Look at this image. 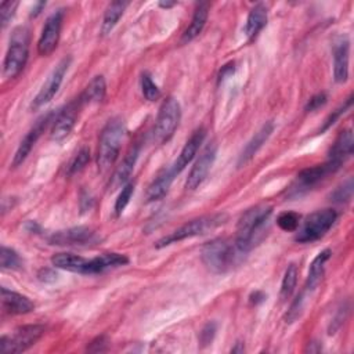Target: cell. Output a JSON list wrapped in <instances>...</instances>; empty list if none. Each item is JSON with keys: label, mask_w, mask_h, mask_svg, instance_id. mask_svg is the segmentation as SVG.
Returning a JSON list of instances; mask_svg holds the SVG:
<instances>
[{"label": "cell", "mask_w": 354, "mask_h": 354, "mask_svg": "<svg viewBox=\"0 0 354 354\" xmlns=\"http://www.w3.org/2000/svg\"><path fill=\"white\" fill-rule=\"evenodd\" d=\"M271 213L272 206L261 203L252 206L239 217L234 242L241 252L248 254L249 250L253 249L254 245H257V242L263 238L264 228Z\"/></svg>", "instance_id": "cell-1"}, {"label": "cell", "mask_w": 354, "mask_h": 354, "mask_svg": "<svg viewBox=\"0 0 354 354\" xmlns=\"http://www.w3.org/2000/svg\"><path fill=\"white\" fill-rule=\"evenodd\" d=\"M246 254L241 252L234 239L216 238L206 242L201 250L203 264L213 272H225L245 260Z\"/></svg>", "instance_id": "cell-2"}, {"label": "cell", "mask_w": 354, "mask_h": 354, "mask_svg": "<svg viewBox=\"0 0 354 354\" xmlns=\"http://www.w3.org/2000/svg\"><path fill=\"white\" fill-rule=\"evenodd\" d=\"M124 133V122L120 118H112L101 130L97 148V166L101 173L109 170L118 159Z\"/></svg>", "instance_id": "cell-3"}, {"label": "cell", "mask_w": 354, "mask_h": 354, "mask_svg": "<svg viewBox=\"0 0 354 354\" xmlns=\"http://www.w3.org/2000/svg\"><path fill=\"white\" fill-rule=\"evenodd\" d=\"M29 57V30L25 26H18L12 30L10 46L3 62V76L6 79L17 77L25 68Z\"/></svg>", "instance_id": "cell-4"}, {"label": "cell", "mask_w": 354, "mask_h": 354, "mask_svg": "<svg viewBox=\"0 0 354 354\" xmlns=\"http://www.w3.org/2000/svg\"><path fill=\"white\" fill-rule=\"evenodd\" d=\"M224 221H225V214H221V213L212 214V216H202V217L194 218V220L185 223L184 225H181L180 228L174 230L169 235L160 238L155 243V248L162 249V248H166V246H169L171 243L184 241L187 238H194V236L206 234V232L214 230L216 227H218L220 224H223Z\"/></svg>", "instance_id": "cell-5"}, {"label": "cell", "mask_w": 354, "mask_h": 354, "mask_svg": "<svg viewBox=\"0 0 354 354\" xmlns=\"http://www.w3.org/2000/svg\"><path fill=\"white\" fill-rule=\"evenodd\" d=\"M181 119V106L178 104V101L174 97H169L166 98L158 112L156 120H155V126H153V140L158 144H165L167 142L176 129L178 127Z\"/></svg>", "instance_id": "cell-6"}, {"label": "cell", "mask_w": 354, "mask_h": 354, "mask_svg": "<svg viewBox=\"0 0 354 354\" xmlns=\"http://www.w3.org/2000/svg\"><path fill=\"white\" fill-rule=\"evenodd\" d=\"M336 218L337 213L333 209H322L311 213L304 220L300 231L295 236V241L300 243H307L322 238L335 224Z\"/></svg>", "instance_id": "cell-7"}, {"label": "cell", "mask_w": 354, "mask_h": 354, "mask_svg": "<svg viewBox=\"0 0 354 354\" xmlns=\"http://www.w3.org/2000/svg\"><path fill=\"white\" fill-rule=\"evenodd\" d=\"M44 333V326L39 324L24 325L17 328L11 335H3L0 339V350L4 354H15L28 350Z\"/></svg>", "instance_id": "cell-8"}, {"label": "cell", "mask_w": 354, "mask_h": 354, "mask_svg": "<svg viewBox=\"0 0 354 354\" xmlns=\"http://www.w3.org/2000/svg\"><path fill=\"white\" fill-rule=\"evenodd\" d=\"M71 61H72L71 57H65L51 71V73L47 76L46 82L43 83L41 88L39 90V93L36 94V97L33 98V101L30 104L32 111H36V109L44 106L46 104H48L55 97V94L58 93V90L62 84V80H64V77L68 72Z\"/></svg>", "instance_id": "cell-9"}, {"label": "cell", "mask_w": 354, "mask_h": 354, "mask_svg": "<svg viewBox=\"0 0 354 354\" xmlns=\"http://www.w3.org/2000/svg\"><path fill=\"white\" fill-rule=\"evenodd\" d=\"M337 169L339 167L336 165L326 160L322 165H315L301 170L297 174L295 184L289 189V196H300L303 192L311 189L318 183H321L326 176H329L330 173H335Z\"/></svg>", "instance_id": "cell-10"}, {"label": "cell", "mask_w": 354, "mask_h": 354, "mask_svg": "<svg viewBox=\"0 0 354 354\" xmlns=\"http://www.w3.org/2000/svg\"><path fill=\"white\" fill-rule=\"evenodd\" d=\"M62 19H64V10L54 11L44 22V26L41 29L39 41H37V51L40 55H50L58 46L59 36H61V28H62Z\"/></svg>", "instance_id": "cell-11"}, {"label": "cell", "mask_w": 354, "mask_h": 354, "mask_svg": "<svg viewBox=\"0 0 354 354\" xmlns=\"http://www.w3.org/2000/svg\"><path fill=\"white\" fill-rule=\"evenodd\" d=\"M83 105L80 104L79 98H76L75 101L69 102L65 108H62L54 119L53 127H51V133H50V138L55 142H59L62 140H65L71 131L73 130L76 120H77V115H79V109Z\"/></svg>", "instance_id": "cell-12"}, {"label": "cell", "mask_w": 354, "mask_h": 354, "mask_svg": "<svg viewBox=\"0 0 354 354\" xmlns=\"http://www.w3.org/2000/svg\"><path fill=\"white\" fill-rule=\"evenodd\" d=\"M217 155V145L214 142H210L205 147V149L201 152L199 158L194 163L187 181H185V188L189 191L196 189L207 177Z\"/></svg>", "instance_id": "cell-13"}, {"label": "cell", "mask_w": 354, "mask_h": 354, "mask_svg": "<svg viewBox=\"0 0 354 354\" xmlns=\"http://www.w3.org/2000/svg\"><path fill=\"white\" fill-rule=\"evenodd\" d=\"M53 118H54V112H48L47 115H43L41 118H39L36 120V123L30 127V130L25 134V137L22 138V141L18 145L15 155L12 158V167H18L19 165H22V162L28 158L29 152L37 142V140L41 136V133L44 131V129L48 126L50 122H54Z\"/></svg>", "instance_id": "cell-14"}, {"label": "cell", "mask_w": 354, "mask_h": 354, "mask_svg": "<svg viewBox=\"0 0 354 354\" xmlns=\"http://www.w3.org/2000/svg\"><path fill=\"white\" fill-rule=\"evenodd\" d=\"M47 241L51 245H59V246H72V245H87L93 241H95L94 232L87 227H73L62 231L53 232Z\"/></svg>", "instance_id": "cell-15"}, {"label": "cell", "mask_w": 354, "mask_h": 354, "mask_svg": "<svg viewBox=\"0 0 354 354\" xmlns=\"http://www.w3.org/2000/svg\"><path fill=\"white\" fill-rule=\"evenodd\" d=\"M205 136H206V131H205L203 127L196 129V130L191 134V137L188 138V141L184 144V147H183L180 155L177 156L176 162L171 165V169H173V171L176 173V176L180 174V173L188 166V163L192 162V159L195 158L196 152L199 151V147L202 145V142H203V140H205Z\"/></svg>", "instance_id": "cell-16"}, {"label": "cell", "mask_w": 354, "mask_h": 354, "mask_svg": "<svg viewBox=\"0 0 354 354\" xmlns=\"http://www.w3.org/2000/svg\"><path fill=\"white\" fill-rule=\"evenodd\" d=\"M1 307L7 314L19 315L30 313L35 308V304L29 297L24 295L7 288H1Z\"/></svg>", "instance_id": "cell-17"}, {"label": "cell", "mask_w": 354, "mask_h": 354, "mask_svg": "<svg viewBox=\"0 0 354 354\" xmlns=\"http://www.w3.org/2000/svg\"><path fill=\"white\" fill-rule=\"evenodd\" d=\"M138 153H140V145H137V144L133 145L127 151L123 160L120 162V165L116 167L113 176L111 177V181H109V188L111 189H116L119 187H123L129 181V178L133 173V169L136 166V162L138 159Z\"/></svg>", "instance_id": "cell-18"}, {"label": "cell", "mask_w": 354, "mask_h": 354, "mask_svg": "<svg viewBox=\"0 0 354 354\" xmlns=\"http://www.w3.org/2000/svg\"><path fill=\"white\" fill-rule=\"evenodd\" d=\"M348 54L350 43L343 36L336 41L333 48V76L337 83H344L348 79Z\"/></svg>", "instance_id": "cell-19"}, {"label": "cell", "mask_w": 354, "mask_h": 354, "mask_svg": "<svg viewBox=\"0 0 354 354\" xmlns=\"http://www.w3.org/2000/svg\"><path fill=\"white\" fill-rule=\"evenodd\" d=\"M354 147V138L351 129H346L342 133H339L337 138L335 140L332 148L329 149L328 160L336 165L337 167L342 166V163L351 156Z\"/></svg>", "instance_id": "cell-20"}, {"label": "cell", "mask_w": 354, "mask_h": 354, "mask_svg": "<svg viewBox=\"0 0 354 354\" xmlns=\"http://www.w3.org/2000/svg\"><path fill=\"white\" fill-rule=\"evenodd\" d=\"M274 130V123L271 120L266 122L260 129L259 131L250 138V141L246 144V147L243 148V151L241 152L239 155V159H238V167H242L245 166L249 160L253 159V156L257 153V151L263 147V144L268 140V137L271 136Z\"/></svg>", "instance_id": "cell-21"}, {"label": "cell", "mask_w": 354, "mask_h": 354, "mask_svg": "<svg viewBox=\"0 0 354 354\" xmlns=\"http://www.w3.org/2000/svg\"><path fill=\"white\" fill-rule=\"evenodd\" d=\"M129 263V259L124 254L120 253H102L94 259H90L86 266L84 275H93V274H101L105 270L120 267Z\"/></svg>", "instance_id": "cell-22"}, {"label": "cell", "mask_w": 354, "mask_h": 354, "mask_svg": "<svg viewBox=\"0 0 354 354\" xmlns=\"http://www.w3.org/2000/svg\"><path fill=\"white\" fill-rule=\"evenodd\" d=\"M174 177H176V173L173 171L171 166L167 167V169H163V170L153 178V181L148 185V188H147V191H145V199H147V202H155V201L162 199V198L167 194V191H169V188H170V185H171Z\"/></svg>", "instance_id": "cell-23"}, {"label": "cell", "mask_w": 354, "mask_h": 354, "mask_svg": "<svg viewBox=\"0 0 354 354\" xmlns=\"http://www.w3.org/2000/svg\"><path fill=\"white\" fill-rule=\"evenodd\" d=\"M209 3H198L192 15V19L189 22V25L187 26V29L184 30L183 36H181V43L187 44L189 41H192L196 36H199V33L203 30L207 17H209Z\"/></svg>", "instance_id": "cell-24"}, {"label": "cell", "mask_w": 354, "mask_h": 354, "mask_svg": "<svg viewBox=\"0 0 354 354\" xmlns=\"http://www.w3.org/2000/svg\"><path fill=\"white\" fill-rule=\"evenodd\" d=\"M267 21H268V11L264 4L259 3L249 11L246 24H245V33L250 41L257 37V35L267 25Z\"/></svg>", "instance_id": "cell-25"}, {"label": "cell", "mask_w": 354, "mask_h": 354, "mask_svg": "<svg viewBox=\"0 0 354 354\" xmlns=\"http://www.w3.org/2000/svg\"><path fill=\"white\" fill-rule=\"evenodd\" d=\"M87 259L75 254V253H55L51 257V264L55 268H61V270H66L71 272H77V274H84L86 271V266H87Z\"/></svg>", "instance_id": "cell-26"}, {"label": "cell", "mask_w": 354, "mask_h": 354, "mask_svg": "<svg viewBox=\"0 0 354 354\" xmlns=\"http://www.w3.org/2000/svg\"><path fill=\"white\" fill-rule=\"evenodd\" d=\"M330 254H332L330 249H324L314 257L313 263L310 264L308 275H307V281H306L307 290H314L318 286V283L321 282L324 270H325V264L330 259Z\"/></svg>", "instance_id": "cell-27"}, {"label": "cell", "mask_w": 354, "mask_h": 354, "mask_svg": "<svg viewBox=\"0 0 354 354\" xmlns=\"http://www.w3.org/2000/svg\"><path fill=\"white\" fill-rule=\"evenodd\" d=\"M105 94H106L105 79L102 75H97L86 86V88L83 90V93L79 97V101L82 105L101 102L105 98Z\"/></svg>", "instance_id": "cell-28"}, {"label": "cell", "mask_w": 354, "mask_h": 354, "mask_svg": "<svg viewBox=\"0 0 354 354\" xmlns=\"http://www.w3.org/2000/svg\"><path fill=\"white\" fill-rule=\"evenodd\" d=\"M127 6H129L127 1H112L108 4V7L104 12L102 24H101V35L102 36H106L112 32V29L115 28V25L123 15Z\"/></svg>", "instance_id": "cell-29"}, {"label": "cell", "mask_w": 354, "mask_h": 354, "mask_svg": "<svg viewBox=\"0 0 354 354\" xmlns=\"http://www.w3.org/2000/svg\"><path fill=\"white\" fill-rule=\"evenodd\" d=\"M297 272H299L297 266L295 263H290L286 267L282 278V283H281V293H279V297L282 301H286L292 296L297 282Z\"/></svg>", "instance_id": "cell-30"}, {"label": "cell", "mask_w": 354, "mask_h": 354, "mask_svg": "<svg viewBox=\"0 0 354 354\" xmlns=\"http://www.w3.org/2000/svg\"><path fill=\"white\" fill-rule=\"evenodd\" d=\"M0 267L3 270H19L22 267V260L14 249L7 248V246H1Z\"/></svg>", "instance_id": "cell-31"}, {"label": "cell", "mask_w": 354, "mask_h": 354, "mask_svg": "<svg viewBox=\"0 0 354 354\" xmlns=\"http://www.w3.org/2000/svg\"><path fill=\"white\" fill-rule=\"evenodd\" d=\"M133 192H134V184L133 183H126L122 187V191L119 192V195L115 201V207H113L116 216H120L123 213V210L126 209V206L129 205V202L131 199Z\"/></svg>", "instance_id": "cell-32"}, {"label": "cell", "mask_w": 354, "mask_h": 354, "mask_svg": "<svg viewBox=\"0 0 354 354\" xmlns=\"http://www.w3.org/2000/svg\"><path fill=\"white\" fill-rule=\"evenodd\" d=\"M141 91H142V95L148 101H156L160 97V90L153 83V80L151 79V75L148 72H144L141 75Z\"/></svg>", "instance_id": "cell-33"}, {"label": "cell", "mask_w": 354, "mask_h": 354, "mask_svg": "<svg viewBox=\"0 0 354 354\" xmlns=\"http://www.w3.org/2000/svg\"><path fill=\"white\" fill-rule=\"evenodd\" d=\"M300 223V216L295 212H283L277 217V224L282 231H296Z\"/></svg>", "instance_id": "cell-34"}, {"label": "cell", "mask_w": 354, "mask_h": 354, "mask_svg": "<svg viewBox=\"0 0 354 354\" xmlns=\"http://www.w3.org/2000/svg\"><path fill=\"white\" fill-rule=\"evenodd\" d=\"M88 162H90V151L87 148H82L76 153V156L72 159V162L69 165V169H68V174L73 176V174L82 171L87 166Z\"/></svg>", "instance_id": "cell-35"}, {"label": "cell", "mask_w": 354, "mask_h": 354, "mask_svg": "<svg viewBox=\"0 0 354 354\" xmlns=\"http://www.w3.org/2000/svg\"><path fill=\"white\" fill-rule=\"evenodd\" d=\"M351 195H353V180L348 178L346 183H343V185L336 188V191L330 195V198L333 202L343 203V202H348L351 199Z\"/></svg>", "instance_id": "cell-36"}, {"label": "cell", "mask_w": 354, "mask_h": 354, "mask_svg": "<svg viewBox=\"0 0 354 354\" xmlns=\"http://www.w3.org/2000/svg\"><path fill=\"white\" fill-rule=\"evenodd\" d=\"M351 102H353V95H350V97L347 98V101H346L342 106H339L336 111H333V112L326 118V120L324 122L322 127L319 129V133H324V131H326L330 126H333V124L336 123V120L351 106Z\"/></svg>", "instance_id": "cell-37"}, {"label": "cell", "mask_w": 354, "mask_h": 354, "mask_svg": "<svg viewBox=\"0 0 354 354\" xmlns=\"http://www.w3.org/2000/svg\"><path fill=\"white\" fill-rule=\"evenodd\" d=\"M17 7H18V1H3L0 4V24H1V28L7 26L10 19L14 17Z\"/></svg>", "instance_id": "cell-38"}, {"label": "cell", "mask_w": 354, "mask_h": 354, "mask_svg": "<svg viewBox=\"0 0 354 354\" xmlns=\"http://www.w3.org/2000/svg\"><path fill=\"white\" fill-rule=\"evenodd\" d=\"M303 301H304L303 295L296 296V299L292 301V304H290V307H289V310H288V313L285 315V322L286 324H292V322H295L300 317L301 310H303Z\"/></svg>", "instance_id": "cell-39"}, {"label": "cell", "mask_w": 354, "mask_h": 354, "mask_svg": "<svg viewBox=\"0 0 354 354\" xmlns=\"http://www.w3.org/2000/svg\"><path fill=\"white\" fill-rule=\"evenodd\" d=\"M214 335H216V324L214 322H207L199 333V342L202 343V346H207L213 342Z\"/></svg>", "instance_id": "cell-40"}, {"label": "cell", "mask_w": 354, "mask_h": 354, "mask_svg": "<svg viewBox=\"0 0 354 354\" xmlns=\"http://www.w3.org/2000/svg\"><path fill=\"white\" fill-rule=\"evenodd\" d=\"M326 94L325 93H318V94H315V95H313L310 100H308V102L306 104V111L307 112H313V111H315V109H318V108H321L322 105H325V102H326Z\"/></svg>", "instance_id": "cell-41"}, {"label": "cell", "mask_w": 354, "mask_h": 354, "mask_svg": "<svg viewBox=\"0 0 354 354\" xmlns=\"http://www.w3.org/2000/svg\"><path fill=\"white\" fill-rule=\"evenodd\" d=\"M106 346H108V340L105 336H98L95 337L90 346L87 347L88 351H94V353H98V351H105L106 350Z\"/></svg>", "instance_id": "cell-42"}, {"label": "cell", "mask_w": 354, "mask_h": 354, "mask_svg": "<svg viewBox=\"0 0 354 354\" xmlns=\"http://www.w3.org/2000/svg\"><path fill=\"white\" fill-rule=\"evenodd\" d=\"M37 277H39V279H40L41 282H54V281L57 279V274H55L53 270H50V268H43V270H40L39 274H37Z\"/></svg>", "instance_id": "cell-43"}, {"label": "cell", "mask_w": 354, "mask_h": 354, "mask_svg": "<svg viewBox=\"0 0 354 354\" xmlns=\"http://www.w3.org/2000/svg\"><path fill=\"white\" fill-rule=\"evenodd\" d=\"M234 71H235L234 62H230V64L224 65V66L221 68L220 73H218V82H221V80H224L225 77H228L230 75H232V73H234Z\"/></svg>", "instance_id": "cell-44"}, {"label": "cell", "mask_w": 354, "mask_h": 354, "mask_svg": "<svg viewBox=\"0 0 354 354\" xmlns=\"http://www.w3.org/2000/svg\"><path fill=\"white\" fill-rule=\"evenodd\" d=\"M264 299H266V295L263 293V292H260V290H256V292H253L252 295H250V297H249V300H250V303L252 304H260V303H263L264 301Z\"/></svg>", "instance_id": "cell-45"}, {"label": "cell", "mask_w": 354, "mask_h": 354, "mask_svg": "<svg viewBox=\"0 0 354 354\" xmlns=\"http://www.w3.org/2000/svg\"><path fill=\"white\" fill-rule=\"evenodd\" d=\"M44 7H46V1H37V3H35L33 7H32V11H30V14H29V17H30V18L37 17V15L41 12V10H43Z\"/></svg>", "instance_id": "cell-46"}, {"label": "cell", "mask_w": 354, "mask_h": 354, "mask_svg": "<svg viewBox=\"0 0 354 354\" xmlns=\"http://www.w3.org/2000/svg\"><path fill=\"white\" fill-rule=\"evenodd\" d=\"M243 351H245L243 343H236V346L231 348V353H243Z\"/></svg>", "instance_id": "cell-47"}, {"label": "cell", "mask_w": 354, "mask_h": 354, "mask_svg": "<svg viewBox=\"0 0 354 354\" xmlns=\"http://www.w3.org/2000/svg\"><path fill=\"white\" fill-rule=\"evenodd\" d=\"M177 3L176 1H160L159 3V6L162 7V8H171L173 6H176Z\"/></svg>", "instance_id": "cell-48"}]
</instances>
